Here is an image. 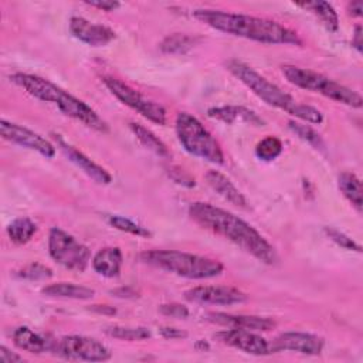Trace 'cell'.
<instances>
[{
    "label": "cell",
    "instance_id": "f546056e",
    "mask_svg": "<svg viewBox=\"0 0 363 363\" xmlns=\"http://www.w3.org/2000/svg\"><path fill=\"white\" fill-rule=\"evenodd\" d=\"M288 128L302 140H305L306 143L312 145L313 147L316 149H322L325 147V143H323V139L320 138V135L312 129L311 126L308 125H303V123H299V122H295V121H289L288 122Z\"/></svg>",
    "mask_w": 363,
    "mask_h": 363
},
{
    "label": "cell",
    "instance_id": "ab89813d",
    "mask_svg": "<svg viewBox=\"0 0 363 363\" xmlns=\"http://www.w3.org/2000/svg\"><path fill=\"white\" fill-rule=\"evenodd\" d=\"M111 294H113L115 296H119V298H129V296L136 295V292L132 288H118V289L111 291Z\"/></svg>",
    "mask_w": 363,
    "mask_h": 363
},
{
    "label": "cell",
    "instance_id": "6da1fadb",
    "mask_svg": "<svg viewBox=\"0 0 363 363\" xmlns=\"http://www.w3.org/2000/svg\"><path fill=\"white\" fill-rule=\"evenodd\" d=\"M189 216L201 228L231 241L258 261L268 265L277 261L274 247L238 216L203 201L191 203L189 206Z\"/></svg>",
    "mask_w": 363,
    "mask_h": 363
},
{
    "label": "cell",
    "instance_id": "d590c367",
    "mask_svg": "<svg viewBox=\"0 0 363 363\" xmlns=\"http://www.w3.org/2000/svg\"><path fill=\"white\" fill-rule=\"evenodd\" d=\"M88 6L99 9L102 11H112L115 9H118L121 4L118 1H112V0H99V1H85Z\"/></svg>",
    "mask_w": 363,
    "mask_h": 363
},
{
    "label": "cell",
    "instance_id": "b9f144b4",
    "mask_svg": "<svg viewBox=\"0 0 363 363\" xmlns=\"http://www.w3.org/2000/svg\"><path fill=\"white\" fill-rule=\"evenodd\" d=\"M91 311L98 313H105V315H113L116 312L112 306H108V305H92Z\"/></svg>",
    "mask_w": 363,
    "mask_h": 363
},
{
    "label": "cell",
    "instance_id": "9c48e42d",
    "mask_svg": "<svg viewBox=\"0 0 363 363\" xmlns=\"http://www.w3.org/2000/svg\"><path fill=\"white\" fill-rule=\"evenodd\" d=\"M102 81L105 86L111 91V94L118 98L123 105L136 111L139 115L156 125L166 123V109L160 104L146 98L143 94L115 77H104Z\"/></svg>",
    "mask_w": 363,
    "mask_h": 363
},
{
    "label": "cell",
    "instance_id": "5bb4252c",
    "mask_svg": "<svg viewBox=\"0 0 363 363\" xmlns=\"http://www.w3.org/2000/svg\"><path fill=\"white\" fill-rule=\"evenodd\" d=\"M323 339L318 335L306 332H284L271 342L272 353L291 350L301 354L316 356L323 350Z\"/></svg>",
    "mask_w": 363,
    "mask_h": 363
},
{
    "label": "cell",
    "instance_id": "9a60e30c",
    "mask_svg": "<svg viewBox=\"0 0 363 363\" xmlns=\"http://www.w3.org/2000/svg\"><path fill=\"white\" fill-rule=\"evenodd\" d=\"M69 31L77 40L92 47L106 45L116 37L112 28L104 24L91 23L86 18L77 17V16L71 17L69 20Z\"/></svg>",
    "mask_w": 363,
    "mask_h": 363
},
{
    "label": "cell",
    "instance_id": "f35d334b",
    "mask_svg": "<svg viewBox=\"0 0 363 363\" xmlns=\"http://www.w3.org/2000/svg\"><path fill=\"white\" fill-rule=\"evenodd\" d=\"M352 45L359 51L362 52V27L360 26H356L354 28V34H353V38H352Z\"/></svg>",
    "mask_w": 363,
    "mask_h": 363
},
{
    "label": "cell",
    "instance_id": "277c9868",
    "mask_svg": "<svg viewBox=\"0 0 363 363\" xmlns=\"http://www.w3.org/2000/svg\"><path fill=\"white\" fill-rule=\"evenodd\" d=\"M139 258L150 267L189 279L214 278L224 269V265L214 258L176 250H150L142 252Z\"/></svg>",
    "mask_w": 363,
    "mask_h": 363
},
{
    "label": "cell",
    "instance_id": "7402d4cb",
    "mask_svg": "<svg viewBox=\"0 0 363 363\" xmlns=\"http://www.w3.org/2000/svg\"><path fill=\"white\" fill-rule=\"evenodd\" d=\"M41 292L45 296L51 298H64V299H78V301H86L91 299L95 295V291L82 286V285H75L71 282H57V284H50L41 289Z\"/></svg>",
    "mask_w": 363,
    "mask_h": 363
},
{
    "label": "cell",
    "instance_id": "ffe728a7",
    "mask_svg": "<svg viewBox=\"0 0 363 363\" xmlns=\"http://www.w3.org/2000/svg\"><path fill=\"white\" fill-rule=\"evenodd\" d=\"M206 182L218 196H221L228 203L241 208L248 207V201L244 197V194L235 187V184L225 174L220 173L218 170H208L206 173Z\"/></svg>",
    "mask_w": 363,
    "mask_h": 363
},
{
    "label": "cell",
    "instance_id": "8992f818",
    "mask_svg": "<svg viewBox=\"0 0 363 363\" xmlns=\"http://www.w3.org/2000/svg\"><path fill=\"white\" fill-rule=\"evenodd\" d=\"M282 74L285 75L288 82H291L292 85L315 94H320L339 104H343L352 108H360L363 104L362 96L356 91L313 69L301 68L295 65H284Z\"/></svg>",
    "mask_w": 363,
    "mask_h": 363
},
{
    "label": "cell",
    "instance_id": "836d02e7",
    "mask_svg": "<svg viewBox=\"0 0 363 363\" xmlns=\"http://www.w3.org/2000/svg\"><path fill=\"white\" fill-rule=\"evenodd\" d=\"M159 312L164 316H170V318H176V319H186L189 316V309L180 303L160 305Z\"/></svg>",
    "mask_w": 363,
    "mask_h": 363
},
{
    "label": "cell",
    "instance_id": "ac0fdd59",
    "mask_svg": "<svg viewBox=\"0 0 363 363\" xmlns=\"http://www.w3.org/2000/svg\"><path fill=\"white\" fill-rule=\"evenodd\" d=\"M207 116L227 125L234 123H247L251 126H264V119L258 116L252 109L241 105H224L213 106L207 109Z\"/></svg>",
    "mask_w": 363,
    "mask_h": 363
},
{
    "label": "cell",
    "instance_id": "cb8c5ba5",
    "mask_svg": "<svg viewBox=\"0 0 363 363\" xmlns=\"http://www.w3.org/2000/svg\"><path fill=\"white\" fill-rule=\"evenodd\" d=\"M6 231L11 242L17 245H23L28 242L33 238V235L37 233V224L28 217H18V218H14L7 225Z\"/></svg>",
    "mask_w": 363,
    "mask_h": 363
},
{
    "label": "cell",
    "instance_id": "f1b7e54d",
    "mask_svg": "<svg viewBox=\"0 0 363 363\" xmlns=\"http://www.w3.org/2000/svg\"><path fill=\"white\" fill-rule=\"evenodd\" d=\"M282 150H284V145L281 139H278L277 136H265L255 146L257 157L264 162H271L277 159L282 153Z\"/></svg>",
    "mask_w": 363,
    "mask_h": 363
},
{
    "label": "cell",
    "instance_id": "60d3db41",
    "mask_svg": "<svg viewBox=\"0 0 363 363\" xmlns=\"http://www.w3.org/2000/svg\"><path fill=\"white\" fill-rule=\"evenodd\" d=\"M349 13L352 16H356V17H360L362 16V11H363V6H362V1H352L347 7Z\"/></svg>",
    "mask_w": 363,
    "mask_h": 363
},
{
    "label": "cell",
    "instance_id": "74e56055",
    "mask_svg": "<svg viewBox=\"0 0 363 363\" xmlns=\"http://www.w3.org/2000/svg\"><path fill=\"white\" fill-rule=\"evenodd\" d=\"M23 356L17 354L16 352H11L10 349H7L6 346H0V362H21Z\"/></svg>",
    "mask_w": 363,
    "mask_h": 363
},
{
    "label": "cell",
    "instance_id": "30bf717a",
    "mask_svg": "<svg viewBox=\"0 0 363 363\" xmlns=\"http://www.w3.org/2000/svg\"><path fill=\"white\" fill-rule=\"evenodd\" d=\"M54 353L68 360L85 362H105L112 356L102 342L81 335H69L57 340Z\"/></svg>",
    "mask_w": 363,
    "mask_h": 363
},
{
    "label": "cell",
    "instance_id": "44dd1931",
    "mask_svg": "<svg viewBox=\"0 0 363 363\" xmlns=\"http://www.w3.org/2000/svg\"><path fill=\"white\" fill-rule=\"evenodd\" d=\"M122 251L118 247H104L92 258V268L105 278H115L122 268Z\"/></svg>",
    "mask_w": 363,
    "mask_h": 363
},
{
    "label": "cell",
    "instance_id": "4fadbf2b",
    "mask_svg": "<svg viewBox=\"0 0 363 363\" xmlns=\"http://www.w3.org/2000/svg\"><path fill=\"white\" fill-rule=\"evenodd\" d=\"M214 339L218 342L235 347L238 350H242L248 354H255V356H265L271 354V342L267 340L265 337L254 333L252 330H245V329H234L230 328L227 330L217 332L214 335Z\"/></svg>",
    "mask_w": 363,
    "mask_h": 363
},
{
    "label": "cell",
    "instance_id": "8d00e7d4",
    "mask_svg": "<svg viewBox=\"0 0 363 363\" xmlns=\"http://www.w3.org/2000/svg\"><path fill=\"white\" fill-rule=\"evenodd\" d=\"M160 333L163 337L166 339H180V337H186L187 333L177 329V328H170V326H162L160 329Z\"/></svg>",
    "mask_w": 363,
    "mask_h": 363
},
{
    "label": "cell",
    "instance_id": "484cf974",
    "mask_svg": "<svg viewBox=\"0 0 363 363\" xmlns=\"http://www.w3.org/2000/svg\"><path fill=\"white\" fill-rule=\"evenodd\" d=\"M298 6L312 11L329 31H333V33L337 31L339 17L335 9L332 7V4H329L328 1H308V3H299Z\"/></svg>",
    "mask_w": 363,
    "mask_h": 363
},
{
    "label": "cell",
    "instance_id": "d6a6232c",
    "mask_svg": "<svg viewBox=\"0 0 363 363\" xmlns=\"http://www.w3.org/2000/svg\"><path fill=\"white\" fill-rule=\"evenodd\" d=\"M325 234L329 237V240H332L335 244H337L339 247L345 248V250H350V251H356L360 252L362 247L353 241L350 237H347L346 234H343L342 231L332 228V227H325Z\"/></svg>",
    "mask_w": 363,
    "mask_h": 363
},
{
    "label": "cell",
    "instance_id": "4dcf8cb0",
    "mask_svg": "<svg viewBox=\"0 0 363 363\" xmlns=\"http://www.w3.org/2000/svg\"><path fill=\"white\" fill-rule=\"evenodd\" d=\"M108 223L115 227L116 230L119 231H123V233H129L132 235H138V237H149L150 235V231L146 230L145 227H142L140 224L132 221L130 218L128 217H123V216H109L108 217Z\"/></svg>",
    "mask_w": 363,
    "mask_h": 363
},
{
    "label": "cell",
    "instance_id": "603a6c76",
    "mask_svg": "<svg viewBox=\"0 0 363 363\" xmlns=\"http://www.w3.org/2000/svg\"><path fill=\"white\" fill-rule=\"evenodd\" d=\"M337 186L342 194L349 200V203L362 213L363 200H362V183L360 179L352 172H343L339 174Z\"/></svg>",
    "mask_w": 363,
    "mask_h": 363
},
{
    "label": "cell",
    "instance_id": "2e32d148",
    "mask_svg": "<svg viewBox=\"0 0 363 363\" xmlns=\"http://www.w3.org/2000/svg\"><path fill=\"white\" fill-rule=\"evenodd\" d=\"M58 147L61 152L68 157L69 162H72L77 167H79L88 177H91L98 184H109L112 182V176L108 170H105L102 166L91 160L86 155H84L81 150H78L75 146L65 142L60 135H54Z\"/></svg>",
    "mask_w": 363,
    "mask_h": 363
},
{
    "label": "cell",
    "instance_id": "7a4b0ae2",
    "mask_svg": "<svg viewBox=\"0 0 363 363\" xmlns=\"http://www.w3.org/2000/svg\"><path fill=\"white\" fill-rule=\"evenodd\" d=\"M193 16L214 30L257 43L295 45L302 44V40L294 30L274 20L221 10H194Z\"/></svg>",
    "mask_w": 363,
    "mask_h": 363
},
{
    "label": "cell",
    "instance_id": "5b68a950",
    "mask_svg": "<svg viewBox=\"0 0 363 363\" xmlns=\"http://www.w3.org/2000/svg\"><path fill=\"white\" fill-rule=\"evenodd\" d=\"M174 129L180 145L187 153L216 164L224 163V153L220 143L196 116L187 112H179L174 121Z\"/></svg>",
    "mask_w": 363,
    "mask_h": 363
},
{
    "label": "cell",
    "instance_id": "d4e9b609",
    "mask_svg": "<svg viewBox=\"0 0 363 363\" xmlns=\"http://www.w3.org/2000/svg\"><path fill=\"white\" fill-rule=\"evenodd\" d=\"M129 129L133 132V135L136 136V139H138L146 149L152 150L153 153H156L157 156H162V157H169V156H170L169 149L166 147V145H164L152 130H149V129L145 128L143 125L130 122V123H129Z\"/></svg>",
    "mask_w": 363,
    "mask_h": 363
},
{
    "label": "cell",
    "instance_id": "4316f807",
    "mask_svg": "<svg viewBox=\"0 0 363 363\" xmlns=\"http://www.w3.org/2000/svg\"><path fill=\"white\" fill-rule=\"evenodd\" d=\"M197 38L184 33H174L163 38L160 50L166 54H183L196 45Z\"/></svg>",
    "mask_w": 363,
    "mask_h": 363
},
{
    "label": "cell",
    "instance_id": "52a82bcc",
    "mask_svg": "<svg viewBox=\"0 0 363 363\" xmlns=\"http://www.w3.org/2000/svg\"><path fill=\"white\" fill-rule=\"evenodd\" d=\"M227 69L267 105L285 111L292 116H296L301 102H298L292 95L282 91L278 85L267 79L264 75L258 74L250 65L233 60L227 64Z\"/></svg>",
    "mask_w": 363,
    "mask_h": 363
},
{
    "label": "cell",
    "instance_id": "e575fe53",
    "mask_svg": "<svg viewBox=\"0 0 363 363\" xmlns=\"http://www.w3.org/2000/svg\"><path fill=\"white\" fill-rule=\"evenodd\" d=\"M172 179L179 183V184H183V186H187V187H191L194 186V179L190 177L183 169H177V170H172Z\"/></svg>",
    "mask_w": 363,
    "mask_h": 363
},
{
    "label": "cell",
    "instance_id": "ba28073f",
    "mask_svg": "<svg viewBox=\"0 0 363 363\" xmlns=\"http://www.w3.org/2000/svg\"><path fill=\"white\" fill-rule=\"evenodd\" d=\"M48 252L61 267L79 272L86 268L91 258L89 248L60 227H52L48 233Z\"/></svg>",
    "mask_w": 363,
    "mask_h": 363
},
{
    "label": "cell",
    "instance_id": "d6986e66",
    "mask_svg": "<svg viewBox=\"0 0 363 363\" xmlns=\"http://www.w3.org/2000/svg\"><path fill=\"white\" fill-rule=\"evenodd\" d=\"M13 343L21 350L40 354L45 352H54L57 340L47 335L37 333L27 326H18L13 332Z\"/></svg>",
    "mask_w": 363,
    "mask_h": 363
},
{
    "label": "cell",
    "instance_id": "83f0119b",
    "mask_svg": "<svg viewBox=\"0 0 363 363\" xmlns=\"http://www.w3.org/2000/svg\"><path fill=\"white\" fill-rule=\"evenodd\" d=\"M105 333L111 337L121 339V340H128V342H135V340H145L150 337V330L147 328H130V326H108L105 329Z\"/></svg>",
    "mask_w": 363,
    "mask_h": 363
},
{
    "label": "cell",
    "instance_id": "3957f363",
    "mask_svg": "<svg viewBox=\"0 0 363 363\" xmlns=\"http://www.w3.org/2000/svg\"><path fill=\"white\" fill-rule=\"evenodd\" d=\"M10 79L35 99L57 106L64 115L84 123L85 126L96 132H108L106 122L89 105L68 94L65 89L60 88L51 81L44 79L38 75L23 72L13 74Z\"/></svg>",
    "mask_w": 363,
    "mask_h": 363
},
{
    "label": "cell",
    "instance_id": "1f68e13d",
    "mask_svg": "<svg viewBox=\"0 0 363 363\" xmlns=\"http://www.w3.org/2000/svg\"><path fill=\"white\" fill-rule=\"evenodd\" d=\"M18 277L20 278H24V279H31V281H37V279H47V278H51L52 277V269L43 265V264H38V262H33V264H28L27 267H24L20 272H18Z\"/></svg>",
    "mask_w": 363,
    "mask_h": 363
},
{
    "label": "cell",
    "instance_id": "7c38bea8",
    "mask_svg": "<svg viewBox=\"0 0 363 363\" xmlns=\"http://www.w3.org/2000/svg\"><path fill=\"white\" fill-rule=\"evenodd\" d=\"M184 298L194 303H207V305H237L248 299V296L233 286H216V285H200L190 288L184 292Z\"/></svg>",
    "mask_w": 363,
    "mask_h": 363
},
{
    "label": "cell",
    "instance_id": "e0dca14e",
    "mask_svg": "<svg viewBox=\"0 0 363 363\" xmlns=\"http://www.w3.org/2000/svg\"><path fill=\"white\" fill-rule=\"evenodd\" d=\"M206 320L225 326V328H234V329H245L252 332H267L271 330L275 326V322L269 318L262 316H252V315H233V313H224V312H210L204 316Z\"/></svg>",
    "mask_w": 363,
    "mask_h": 363
},
{
    "label": "cell",
    "instance_id": "8fae6325",
    "mask_svg": "<svg viewBox=\"0 0 363 363\" xmlns=\"http://www.w3.org/2000/svg\"><path fill=\"white\" fill-rule=\"evenodd\" d=\"M0 133L4 140L16 143L21 147L35 150L44 157H54L55 155V146L48 139L14 122L3 119L0 122Z\"/></svg>",
    "mask_w": 363,
    "mask_h": 363
}]
</instances>
